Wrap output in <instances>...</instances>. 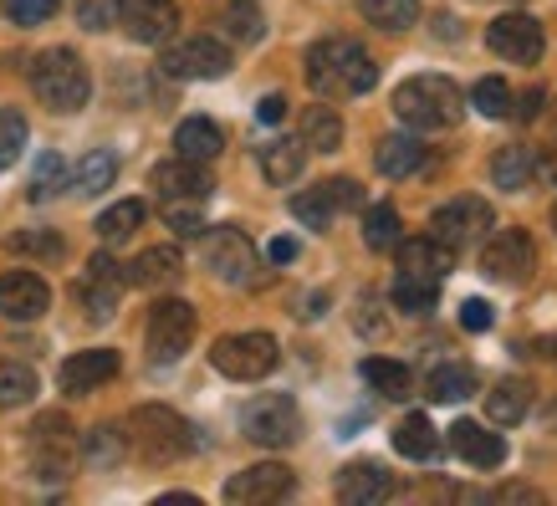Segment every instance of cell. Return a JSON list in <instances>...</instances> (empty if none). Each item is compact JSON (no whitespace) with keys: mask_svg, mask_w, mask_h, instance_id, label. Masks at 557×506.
Segmentation results:
<instances>
[{"mask_svg":"<svg viewBox=\"0 0 557 506\" xmlns=\"http://www.w3.org/2000/svg\"><path fill=\"white\" fill-rule=\"evenodd\" d=\"M307 83L318 87L322 98H358L379 83V62L348 36H327L307 51Z\"/></svg>","mask_w":557,"mask_h":506,"instance_id":"obj_1","label":"cell"},{"mask_svg":"<svg viewBox=\"0 0 557 506\" xmlns=\"http://www.w3.org/2000/svg\"><path fill=\"white\" fill-rule=\"evenodd\" d=\"M394 113L420 134H440V128H456L466 119V92L440 72H420V77L394 87Z\"/></svg>","mask_w":557,"mask_h":506,"instance_id":"obj_2","label":"cell"},{"mask_svg":"<svg viewBox=\"0 0 557 506\" xmlns=\"http://www.w3.org/2000/svg\"><path fill=\"white\" fill-rule=\"evenodd\" d=\"M128 451H134L144 466H174V460H185L195 451V435H189V424L164 405H138L128 415Z\"/></svg>","mask_w":557,"mask_h":506,"instance_id":"obj_3","label":"cell"},{"mask_svg":"<svg viewBox=\"0 0 557 506\" xmlns=\"http://www.w3.org/2000/svg\"><path fill=\"white\" fill-rule=\"evenodd\" d=\"M32 87L51 113H77L87 102V92H92V77H87L83 57L72 47H51L32 62Z\"/></svg>","mask_w":557,"mask_h":506,"instance_id":"obj_4","label":"cell"},{"mask_svg":"<svg viewBox=\"0 0 557 506\" xmlns=\"http://www.w3.org/2000/svg\"><path fill=\"white\" fill-rule=\"evenodd\" d=\"M26 456H32V471L41 481H67L83 460V440H77L67 415H41L26 430Z\"/></svg>","mask_w":557,"mask_h":506,"instance_id":"obj_5","label":"cell"},{"mask_svg":"<svg viewBox=\"0 0 557 506\" xmlns=\"http://www.w3.org/2000/svg\"><path fill=\"white\" fill-rule=\"evenodd\" d=\"M276 358H282V348H276V337H271V333H225L215 348H210L215 373L236 379V384L267 379V373L276 369Z\"/></svg>","mask_w":557,"mask_h":506,"instance_id":"obj_6","label":"cell"},{"mask_svg":"<svg viewBox=\"0 0 557 506\" xmlns=\"http://www.w3.org/2000/svg\"><path fill=\"white\" fill-rule=\"evenodd\" d=\"M205 267H210V276L225 282V287H251L256 276H261V256H256L246 231L220 225V231L205 236Z\"/></svg>","mask_w":557,"mask_h":506,"instance_id":"obj_7","label":"cell"},{"mask_svg":"<svg viewBox=\"0 0 557 506\" xmlns=\"http://www.w3.org/2000/svg\"><path fill=\"white\" fill-rule=\"evenodd\" d=\"M195 307L185 297H159L149 307V358L153 363H174L185 358V348L195 343Z\"/></svg>","mask_w":557,"mask_h":506,"instance_id":"obj_8","label":"cell"},{"mask_svg":"<svg viewBox=\"0 0 557 506\" xmlns=\"http://www.w3.org/2000/svg\"><path fill=\"white\" fill-rule=\"evenodd\" d=\"M240 424H246V440L267 445V451H282V445L302 435V409L292 405L287 394H261V399L246 405Z\"/></svg>","mask_w":557,"mask_h":506,"instance_id":"obj_9","label":"cell"},{"mask_svg":"<svg viewBox=\"0 0 557 506\" xmlns=\"http://www.w3.org/2000/svg\"><path fill=\"white\" fill-rule=\"evenodd\" d=\"M486 47L502 57V62H542V47H547V36H542V21L527 16V11H507V16L491 21L486 32Z\"/></svg>","mask_w":557,"mask_h":506,"instance_id":"obj_10","label":"cell"},{"mask_svg":"<svg viewBox=\"0 0 557 506\" xmlns=\"http://www.w3.org/2000/svg\"><path fill=\"white\" fill-rule=\"evenodd\" d=\"M481 271L496 276V282H511V287H522L527 276L537 271V246L527 231H502V236L486 240V251H481Z\"/></svg>","mask_w":557,"mask_h":506,"instance_id":"obj_11","label":"cell"},{"mask_svg":"<svg viewBox=\"0 0 557 506\" xmlns=\"http://www.w3.org/2000/svg\"><path fill=\"white\" fill-rule=\"evenodd\" d=\"M486 225H491V205L481 195H460V200L440 205L430 215V236L445 240V246H471V240L486 236Z\"/></svg>","mask_w":557,"mask_h":506,"instance_id":"obj_12","label":"cell"},{"mask_svg":"<svg viewBox=\"0 0 557 506\" xmlns=\"http://www.w3.org/2000/svg\"><path fill=\"white\" fill-rule=\"evenodd\" d=\"M297 491V476L282 466V460H267V466H251V471H236L225 481V502L240 506H267V502H287Z\"/></svg>","mask_w":557,"mask_h":506,"instance_id":"obj_13","label":"cell"},{"mask_svg":"<svg viewBox=\"0 0 557 506\" xmlns=\"http://www.w3.org/2000/svg\"><path fill=\"white\" fill-rule=\"evenodd\" d=\"M164 72L170 77H189V83H210V77L231 72V51L220 47L215 36H189V41L164 51Z\"/></svg>","mask_w":557,"mask_h":506,"instance_id":"obj_14","label":"cell"},{"mask_svg":"<svg viewBox=\"0 0 557 506\" xmlns=\"http://www.w3.org/2000/svg\"><path fill=\"white\" fill-rule=\"evenodd\" d=\"M123 32L144 41V47H159V41H170L174 26H180V11H174V0H119V11H113Z\"/></svg>","mask_w":557,"mask_h":506,"instance_id":"obj_15","label":"cell"},{"mask_svg":"<svg viewBox=\"0 0 557 506\" xmlns=\"http://www.w3.org/2000/svg\"><path fill=\"white\" fill-rule=\"evenodd\" d=\"M153 189L164 195V205H200L215 195V180L200 159H174V164L153 169Z\"/></svg>","mask_w":557,"mask_h":506,"instance_id":"obj_16","label":"cell"},{"mask_svg":"<svg viewBox=\"0 0 557 506\" xmlns=\"http://www.w3.org/2000/svg\"><path fill=\"white\" fill-rule=\"evenodd\" d=\"M47 307H51V287L36 271H5V276H0V318L36 322Z\"/></svg>","mask_w":557,"mask_h":506,"instance_id":"obj_17","label":"cell"},{"mask_svg":"<svg viewBox=\"0 0 557 506\" xmlns=\"http://www.w3.org/2000/svg\"><path fill=\"white\" fill-rule=\"evenodd\" d=\"M450 451H456L471 471H496V466L507 460V440L475 420H456L450 424Z\"/></svg>","mask_w":557,"mask_h":506,"instance_id":"obj_18","label":"cell"},{"mask_svg":"<svg viewBox=\"0 0 557 506\" xmlns=\"http://www.w3.org/2000/svg\"><path fill=\"white\" fill-rule=\"evenodd\" d=\"M456 271V246L435 236L399 240V276H420V282H445Z\"/></svg>","mask_w":557,"mask_h":506,"instance_id":"obj_19","label":"cell"},{"mask_svg":"<svg viewBox=\"0 0 557 506\" xmlns=\"http://www.w3.org/2000/svg\"><path fill=\"white\" fill-rule=\"evenodd\" d=\"M123 287H128V282H123L119 261L98 251L92 261H87V276H83V287H77V297H83L87 312L102 322V318H113V307H119V292Z\"/></svg>","mask_w":557,"mask_h":506,"instance_id":"obj_20","label":"cell"},{"mask_svg":"<svg viewBox=\"0 0 557 506\" xmlns=\"http://www.w3.org/2000/svg\"><path fill=\"white\" fill-rule=\"evenodd\" d=\"M394 491H399V481H394L379 460H354V466H343V476H338V502H354V506L388 502Z\"/></svg>","mask_w":557,"mask_h":506,"instance_id":"obj_21","label":"cell"},{"mask_svg":"<svg viewBox=\"0 0 557 506\" xmlns=\"http://www.w3.org/2000/svg\"><path fill=\"white\" fill-rule=\"evenodd\" d=\"M57 379H62L67 394H92V388H102L108 379H119V354H113V348H87V354H72Z\"/></svg>","mask_w":557,"mask_h":506,"instance_id":"obj_22","label":"cell"},{"mask_svg":"<svg viewBox=\"0 0 557 506\" xmlns=\"http://www.w3.org/2000/svg\"><path fill=\"white\" fill-rule=\"evenodd\" d=\"M180 276H185V261H180L174 246H153V251H144L138 261H128V271H123L128 287H174Z\"/></svg>","mask_w":557,"mask_h":506,"instance_id":"obj_23","label":"cell"},{"mask_svg":"<svg viewBox=\"0 0 557 506\" xmlns=\"http://www.w3.org/2000/svg\"><path fill=\"white\" fill-rule=\"evenodd\" d=\"M424 144L409 134H388L384 144H379V153H373V164H379V174H388V180H409V174H420L424 169Z\"/></svg>","mask_w":557,"mask_h":506,"instance_id":"obj_24","label":"cell"},{"mask_svg":"<svg viewBox=\"0 0 557 506\" xmlns=\"http://www.w3.org/2000/svg\"><path fill=\"white\" fill-rule=\"evenodd\" d=\"M302 169H307L302 138H271L267 149H261V174H267V185H292V180H302Z\"/></svg>","mask_w":557,"mask_h":506,"instance_id":"obj_25","label":"cell"},{"mask_svg":"<svg viewBox=\"0 0 557 506\" xmlns=\"http://www.w3.org/2000/svg\"><path fill=\"white\" fill-rule=\"evenodd\" d=\"M174 149H180V159H215L220 149H225V134H220V123L210 119H185L180 128H174Z\"/></svg>","mask_w":557,"mask_h":506,"instance_id":"obj_26","label":"cell"},{"mask_svg":"<svg viewBox=\"0 0 557 506\" xmlns=\"http://www.w3.org/2000/svg\"><path fill=\"white\" fill-rule=\"evenodd\" d=\"M83 460L92 466V471H119L123 460H128V435H123V430H113V424H98V430H87Z\"/></svg>","mask_w":557,"mask_h":506,"instance_id":"obj_27","label":"cell"},{"mask_svg":"<svg viewBox=\"0 0 557 506\" xmlns=\"http://www.w3.org/2000/svg\"><path fill=\"white\" fill-rule=\"evenodd\" d=\"M527 409H532V384L527 379H502V384L491 388V399H486L491 424H517V420H527Z\"/></svg>","mask_w":557,"mask_h":506,"instance_id":"obj_28","label":"cell"},{"mask_svg":"<svg viewBox=\"0 0 557 506\" xmlns=\"http://www.w3.org/2000/svg\"><path fill=\"white\" fill-rule=\"evenodd\" d=\"M394 451L409 456V460H435L440 456V435H435V424H430V415H405L399 430H394Z\"/></svg>","mask_w":557,"mask_h":506,"instance_id":"obj_29","label":"cell"},{"mask_svg":"<svg viewBox=\"0 0 557 506\" xmlns=\"http://www.w3.org/2000/svg\"><path fill=\"white\" fill-rule=\"evenodd\" d=\"M532 174H537V159H532V149H522V144H511V149H502L491 159V180L507 189V195L532 185Z\"/></svg>","mask_w":557,"mask_h":506,"instance_id":"obj_30","label":"cell"},{"mask_svg":"<svg viewBox=\"0 0 557 506\" xmlns=\"http://www.w3.org/2000/svg\"><path fill=\"white\" fill-rule=\"evenodd\" d=\"M363 384L379 388L384 399H409L414 394V373L394 358H363Z\"/></svg>","mask_w":557,"mask_h":506,"instance_id":"obj_31","label":"cell"},{"mask_svg":"<svg viewBox=\"0 0 557 506\" xmlns=\"http://www.w3.org/2000/svg\"><path fill=\"white\" fill-rule=\"evenodd\" d=\"M358 11L379 32H409L420 21V0H358Z\"/></svg>","mask_w":557,"mask_h":506,"instance_id":"obj_32","label":"cell"},{"mask_svg":"<svg viewBox=\"0 0 557 506\" xmlns=\"http://www.w3.org/2000/svg\"><path fill=\"white\" fill-rule=\"evenodd\" d=\"M302 144L307 149H318V153H333L343 144V119L333 113V108H307L302 113Z\"/></svg>","mask_w":557,"mask_h":506,"instance_id":"obj_33","label":"cell"},{"mask_svg":"<svg viewBox=\"0 0 557 506\" xmlns=\"http://www.w3.org/2000/svg\"><path fill=\"white\" fill-rule=\"evenodd\" d=\"M220 26H225V36L240 41V47L261 41V32H267V21H261V11H256L251 0H225V5H220Z\"/></svg>","mask_w":557,"mask_h":506,"instance_id":"obj_34","label":"cell"},{"mask_svg":"<svg viewBox=\"0 0 557 506\" xmlns=\"http://www.w3.org/2000/svg\"><path fill=\"white\" fill-rule=\"evenodd\" d=\"M471 388H475V369H471V363H445V369L430 373L424 394H430L435 405H456V399H466Z\"/></svg>","mask_w":557,"mask_h":506,"instance_id":"obj_35","label":"cell"},{"mask_svg":"<svg viewBox=\"0 0 557 506\" xmlns=\"http://www.w3.org/2000/svg\"><path fill=\"white\" fill-rule=\"evenodd\" d=\"M144 215H149V210H144V200H119V205H108V210L98 215V236L108 240V246H113V240H128L138 225H144Z\"/></svg>","mask_w":557,"mask_h":506,"instance_id":"obj_36","label":"cell"},{"mask_svg":"<svg viewBox=\"0 0 557 506\" xmlns=\"http://www.w3.org/2000/svg\"><path fill=\"white\" fill-rule=\"evenodd\" d=\"M5 251L36 256V261H62V256H67V240L57 236V231H16V236H5Z\"/></svg>","mask_w":557,"mask_h":506,"instance_id":"obj_37","label":"cell"},{"mask_svg":"<svg viewBox=\"0 0 557 506\" xmlns=\"http://www.w3.org/2000/svg\"><path fill=\"white\" fill-rule=\"evenodd\" d=\"M292 215L302 220V225H312V231H327L333 215H338V205H333V195L322 185H312V189H302V195H292Z\"/></svg>","mask_w":557,"mask_h":506,"instance_id":"obj_38","label":"cell"},{"mask_svg":"<svg viewBox=\"0 0 557 506\" xmlns=\"http://www.w3.org/2000/svg\"><path fill=\"white\" fill-rule=\"evenodd\" d=\"M36 399V373L26 363H0V409H21Z\"/></svg>","mask_w":557,"mask_h":506,"instance_id":"obj_39","label":"cell"},{"mask_svg":"<svg viewBox=\"0 0 557 506\" xmlns=\"http://www.w3.org/2000/svg\"><path fill=\"white\" fill-rule=\"evenodd\" d=\"M113 180H119V159L108 149H92L83 164H77V189H83V195H102Z\"/></svg>","mask_w":557,"mask_h":506,"instance_id":"obj_40","label":"cell"},{"mask_svg":"<svg viewBox=\"0 0 557 506\" xmlns=\"http://www.w3.org/2000/svg\"><path fill=\"white\" fill-rule=\"evenodd\" d=\"M363 240H369V251L399 246V210L394 205H373L369 215H363Z\"/></svg>","mask_w":557,"mask_h":506,"instance_id":"obj_41","label":"cell"},{"mask_svg":"<svg viewBox=\"0 0 557 506\" xmlns=\"http://www.w3.org/2000/svg\"><path fill=\"white\" fill-rule=\"evenodd\" d=\"M394 307H405V312H414V318H424V312H435V282H420V276H399L394 282Z\"/></svg>","mask_w":557,"mask_h":506,"instance_id":"obj_42","label":"cell"},{"mask_svg":"<svg viewBox=\"0 0 557 506\" xmlns=\"http://www.w3.org/2000/svg\"><path fill=\"white\" fill-rule=\"evenodd\" d=\"M26 134H32V128H26V119H21L16 108H0V174H5V169L21 159V149H26Z\"/></svg>","mask_w":557,"mask_h":506,"instance_id":"obj_43","label":"cell"},{"mask_svg":"<svg viewBox=\"0 0 557 506\" xmlns=\"http://www.w3.org/2000/svg\"><path fill=\"white\" fill-rule=\"evenodd\" d=\"M62 185H67L62 153H41V159H36V174H32V200H51V195H62Z\"/></svg>","mask_w":557,"mask_h":506,"instance_id":"obj_44","label":"cell"},{"mask_svg":"<svg viewBox=\"0 0 557 506\" xmlns=\"http://www.w3.org/2000/svg\"><path fill=\"white\" fill-rule=\"evenodd\" d=\"M471 102L486 113V119H511V87L502 77H481L471 92Z\"/></svg>","mask_w":557,"mask_h":506,"instance_id":"obj_45","label":"cell"},{"mask_svg":"<svg viewBox=\"0 0 557 506\" xmlns=\"http://www.w3.org/2000/svg\"><path fill=\"white\" fill-rule=\"evenodd\" d=\"M57 5H62V0H5V11H11L16 26H41V21L57 16Z\"/></svg>","mask_w":557,"mask_h":506,"instance_id":"obj_46","label":"cell"},{"mask_svg":"<svg viewBox=\"0 0 557 506\" xmlns=\"http://www.w3.org/2000/svg\"><path fill=\"white\" fill-rule=\"evenodd\" d=\"M113 11H119L113 0H77V21H83L87 32H102L113 21Z\"/></svg>","mask_w":557,"mask_h":506,"instance_id":"obj_47","label":"cell"},{"mask_svg":"<svg viewBox=\"0 0 557 506\" xmlns=\"http://www.w3.org/2000/svg\"><path fill=\"white\" fill-rule=\"evenodd\" d=\"M460 328H466V333H486L491 328V303L486 297H466V303H460Z\"/></svg>","mask_w":557,"mask_h":506,"instance_id":"obj_48","label":"cell"},{"mask_svg":"<svg viewBox=\"0 0 557 506\" xmlns=\"http://www.w3.org/2000/svg\"><path fill=\"white\" fill-rule=\"evenodd\" d=\"M322 189L333 195L338 210H358V205H363V185H358V180H322Z\"/></svg>","mask_w":557,"mask_h":506,"instance_id":"obj_49","label":"cell"},{"mask_svg":"<svg viewBox=\"0 0 557 506\" xmlns=\"http://www.w3.org/2000/svg\"><path fill=\"white\" fill-rule=\"evenodd\" d=\"M170 225H174V236H200V225L205 220L189 210V205H170Z\"/></svg>","mask_w":557,"mask_h":506,"instance_id":"obj_50","label":"cell"},{"mask_svg":"<svg viewBox=\"0 0 557 506\" xmlns=\"http://www.w3.org/2000/svg\"><path fill=\"white\" fill-rule=\"evenodd\" d=\"M491 502H542L537 486H522V481H507V486L491 491Z\"/></svg>","mask_w":557,"mask_h":506,"instance_id":"obj_51","label":"cell"},{"mask_svg":"<svg viewBox=\"0 0 557 506\" xmlns=\"http://www.w3.org/2000/svg\"><path fill=\"white\" fill-rule=\"evenodd\" d=\"M282 113H287V98H282V92L261 98V108H256V119H261V123H282Z\"/></svg>","mask_w":557,"mask_h":506,"instance_id":"obj_52","label":"cell"},{"mask_svg":"<svg viewBox=\"0 0 557 506\" xmlns=\"http://www.w3.org/2000/svg\"><path fill=\"white\" fill-rule=\"evenodd\" d=\"M511 113H517V119H522V123H532V119H537V113H542V92H537V87H532V92H522Z\"/></svg>","mask_w":557,"mask_h":506,"instance_id":"obj_53","label":"cell"},{"mask_svg":"<svg viewBox=\"0 0 557 506\" xmlns=\"http://www.w3.org/2000/svg\"><path fill=\"white\" fill-rule=\"evenodd\" d=\"M297 256V240L282 236V240H271V261H292Z\"/></svg>","mask_w":557,"mask_h":506,"instance_id":"obj_54","label":"cell"},{"mask_svg":"<svg viewBox=\"0 0 557 506\" xmlns=\"http://www.w3.org/2000/svg\"><path fill=\"white\" fill-rule=\"evenodd\" d=\"M537 348H542V358H547V363H557V333H553V337H542Z\"/></svg>","mask_w":557,"mask_h":506,"instance_id":"obj_55","label":"cell"},{"mask_svg":"<svg viewBox=\"0 0 557 506\" xmlns=\"http://www.w3.org/2000/svg\"><path fill=\"white\" fill-rule=\"evenodd\" d=\"M542 174H547V180H553V185H557V144H553V153L542 159Z\"/></svg>","mask_w":557,"mask_h":506,"instance_id":"obj_56","label":"cell"},{"mask_svg":"<svg viewBox=\"0 0 557 506\" xmlns=\"http://www.w3.org/2000/svg\"><path fill=\"white\" fill-rule=\"evenodd\" d=\"M553 128H557V102H553Z\"/></svg>","mask_w":557,"mask_h":506,"instance_id":"obj_57","label":"cell"},{"mask_svg":"<svg viewBox=\"0 0 557 506\" xmlns=\"http://www.w3.org/2000/svg\"><path fill=\"white\" fill-rule=\"evenodd\" d=\"M553 225H557V205H553Z\"/></svg>","mask_w":557,"mask_h":506,"instance_id":"obj_58","label":"cell"}]
</instances>
